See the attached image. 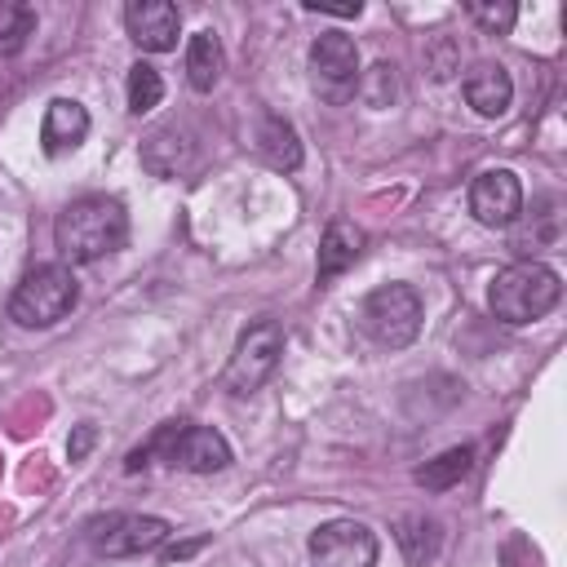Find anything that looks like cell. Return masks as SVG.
<instances>
[{"mask_svg": "<svg viewBox=\"0 0 567 567\" xmlns=\"http://www.w3.org/2000/svg\"><path fill=\"white\" fill-rule=\"evenodd\" d=\"M124 239H128V213L111 195H84V199L66 204L53 221V244H58L62 261H71V266L97 261V257L124 248Z\"/></svg>", "mask_w": 567, "mask_h": 567, "instance_id": "6da1fadb", "label": "cell"}, {"mask_svg": "<svg viewBox=\"0 0 567 567\" xmlns=\"http://www.w3.org/2000/svg\"><path fill=\"white\" fill-rule=\"evenodd\" d=\"M151 461H164L173 470H186V474H217L230 465V443L213 430V425H195V421H164L142 447L128 452L124 470L137 474L146 470Z\"/></svg>", "mask_w": 567, "mask_h": 567, "instance_id": "7a4b0ae2", "label": "cell"}, {"mask_svg": "<svg viewBox=\"0 0 567 567\" xmlns=\"http://www.w3.org/2000/svg\"><path fill=\"white\" fill-rule=\"evenodd\" d=\"M563 297V279L554 266L545 261H514L505 270H496L492 288H487V310L492 319L509 323V328H523L540 315H549Z\"/></svg>", "mask_w": 567, "mask_h": 567, "instance_id": "3957f363", "label": "cell"}, {"mask_svg": "<svg viewBox=\"0 0 567 567\" xmlns=\"http://www.w3.org/2000/svg\"><path fill=\"white\" fill-rule=\"evenodd\" d=\"M80 301V284L71 275V266L49 261L22 275V284L9 297V319L18 328H53L58 319H66Z\"/></svg>", "mask_w": 567, "mask_h": 567, "instance_id": "277c9868", "label": "cell"}, {"mask_svg": "<svg viewBox=\"0 0 567 567\" xmlns=\"http://www.w3.org/2000/svg\"><path fill=\"white\" fill-rule=\"evenodd\" d=\"M359 319H363V332H368L377 346L403 350V346L416 341L425 310H421L416 288H408V284H381V288H372V292L363 297Z\"/></svg>", "mask_w": 567, "mask_h": 567, "instance_id": "5b68a950", "label": "cell"}, {"mask_svg": "<svg viewBox=\"0 0 567 567\" xmlns=\"http://www.w3.org/2000/svg\"><path fill=\"white\" fill-rule=\"evenodd\" d=\"M279 354H284V328L275 319H257L252 328L239 332L235 341V354L226 363V390L230 394H252L270 381V372L279 368Z\"/></svg>", "mask_w": 567, "mask_h": 567, "instance_id": "8992f818", "label": "cell"}, {"mask_svg": "<svg viewBox=\"0 0 567 567\" xmlns=\"http://www.w3.org/2000/svg\"><path fill=\"white\" fill-rule=\"evenodd\" d=\"M310 84L323 102H350L359 89V44L341 31H323L310 44Z\"/></svg>", "mask_w": 567, "mask_h": 567, "instance_id": "52a82bcc", "label": "cell"}, {"mask_svg": "<svg viewBox=\"0 0 567 567\" xmlns=\"http://www.w3.org/2000/svg\"><path fill=\"white\" fill-rule=\"evenodd\" d=\"M173 536V527L155 514H106L89 523V540L97 554L106 558H133V554H151Z\"/></svg>", "mask_w": 567, "mask_h": 567, "instance_id": "ba28073f", "label": "cell"}, {"mask_svg": "<svg viewBox=\"0 0 567 567\" xmlns=\"http://www.w3.org/2000/svg\"><path fill=\"white\" fill-rule=\"evenodd\" d=\"M377 536L368 523L354 518H332L310 532V563L315 567H377Z\"/></svg>", "mask_w": 567, "mask_h": 567, "instance_id": "9c48e42d", "label": "cell"}, {"mask_svg": "<svg viewBox=\"0 0 567 567\" xmlns=\"http://www.w3.org/2000/svg\"><path fill=\"white\" fill-rule=\"evenodd\" d=\"M470 213L474 221H483L487 230H505L518 221L523 213V186L509 168H487L470 182Z\"/></svg>", "mask_w": 567, "mask_h": 567, "instance_id": "30bf717a", "label": "cell"}, {"mask_svg": "<svg viewBox=\"0 0 567 567\" xmlns=\"http://www.w3.org/2000/svg\"><path fill=\"white\" fill-rule=\"evenodd\" d=\"M124 27H128V40L142 53H168V49H177L182 13L168 0H128L124 4Z\"/></svg>", "mask_w": 567, "mask_h": 567, "instance_id": "8fae6325", "label": "cell"}, {"mask_svg": "<svg viewBox=\"0 0 567 567\" xmlns=\"http://www.w3.org/2000/svg\"><path fill=\"white\" fill-rule=\"evenodd\" d=\"M89 137V111L75 97H53L40 124V146L44 155H66Z\"/></svg>", "mask_w": 567, "mask_h": 567, "instance_id": "7c38bea8", "label": "cell"}, {"mask_svg": "<svg viewBox=\"0 0 567 567\" xmlns=\"http://www.w3.org/2000/svg\"><path fill=\"white\" fill-rule=\"evenodd\" d=\"M465 102H470L478 115H487V120L505 115L509 102H514V80H509V71H505L501 62H478V66H470V75H465Z\"/></svg>", "mask_w": 567, "mask_h": 567, "instance_id": "4fadbf2b", "label": "cell"}, {"mask_svg": "<svg viewBox=\"0 0 567 567\" xmlns=\"http://www.w3.org/2000/svg\"><path fill=\"white\" fill-rule=\"evenodd\" d=\"M142 164L155 173V177H182L190 164H195V142L186 128H155L142 146Z\"/></svg>", "mask_w": 567, "mask_h": 567, "instance_id": "5bb4252c", "label": "cell"}, {"mask_svg": "<svg viewBox=\"0 0 567 567\" xmlns=\"http://www.w3.org/2000/svg\"><path fill=\"white\" fill-rule=\"evenodd\" d=\"M252 146H257V155H261L270 168H279V173H292V168L301 164V137H297V128H292L284 115H275V111L261 115Z\"/></svg>", "mask_w": 567, "mask_h": 567, "instance_id": "9a60e30c", "label": "cell"}, {"mask_svg": "<svg viewBox=\"0 0 567 567\" xmlns=\"http://www.w3.org/2000/svg\"><path fill=\"white\" fill-rule=\"evenodd\" d=\"M359 252H363V230L350 221H332L319 239V279L328 284V279L346 275L359 261Z\"/></svg>", "mask_w": 567, "mask_h": 567, "instance_id": "2e32d148", "label": "cell"}, {"mask_svg": "<svg viewBox=\"0 0 567 567\" xmlns=\"http://www.w3.org/2000/svg\"><path fill=\"white\" fill-rule=\"evenodd\" d=\"M186 80L195 93H213V84L221 80V40L217 31H195L186 44Z\"/></svg>", "mask_w": 567, "mask_h": 567, "instance_id": "e0dca14e", "label": "cell"}, {"mask_svg": "<svg viewBox=\"0 0 567 567\" xmlns=\"http://www.w3.org/2000/svg\"><path fill=\"white\" fill-rule=\"evenodd\" d=\"M394 540H399V549H403V558L412 567H425L439 554V523L425 518V514H408V518H399Z\"/></svg>", "mask_w": 567, "mask_h": 567, "instance_id": "ac0fdd59", "label": "cell"}, {"mask_svg": "<svg viewBox=\"0 0 567 567\" xmlns=\"http://www.w3.org/2000/svg\"><path fill=\"white\" fill-rule=\"evenodd\" d=\"M470 465H474V447H447V452H439L434 461H425L416 470V483L425 492H447L470 474Z\"/></svg>", "mask_w": 567, "mask_h": 567, "instance_id": "d6986e66", "label": "cell"}, {"mask_svg": "<svg viewBox=\"0 0 567 567\" xmlns=\"http://www.w3.org/2000/svg\"><path fill=\"white\" fill-rule=\"evenodd\" d=\"M31 35H35V9L22 0H0V58L22 53Z\"/></svg>", "mask_w": 567, "mask_h": 567, "instance_id": "ffe728a7", "label": "cell"}, {"mask_svg": "<svg viewBox=\"0 0 567 567\" xmlns=\"http://www.w3.org/2000/svg\"><path fill=\"white\" fill-rule=\"evenodd\" d=\"M159 97H164L159 71H155L151 62H133V66H128V111H133V115H146V111L159 106Z\"/></svg>", "mask_w": 567, "mask_h": 567, "instance_id": "44dd1931", "label": "cell"}, {"mask_svg": "<svg viewBox=\"0 0 567 567\" xmlns=\"http://www.w3.org/2000/svg\"><path fill=\"white\" fill-rule=\"evenodd\" d=\"M465 13H470L487 35H505V31L518 22V9H514V4H465Z\"/></svg>", "mask_w": 567, "mask_h": 567, "instance_id": "7402d4cb", "label": "cell"}, {"mask_svg": "<svg viewBox=\"0 0 567 567\" xmlns=\"http://www.w3.org/2000/svg\"><path fill=\"white\" fill-rule=\"evenodd\" d=\"M306 9H310V13H328V18H359V13H363V4H359V0H350V4H328V0H306Z\"/></svg>", "mask_w": 567, "mask_h": 567, "instance_id": "603a6c76", "label": "cell"}, {"mask_svg": "<svg viewBox=\"0 0 567 567\" xmlns=\"http://www.w3.org/2000/svg\"><path fill=\"white\" fill-rule=\"evenodd\" d=\"M93 439H97V430H93V425H75V434H71V443H66L71 461H84V452L93 447Z\"/></svg>", "mask_w": 567, "mask_h": 567, "instance_id": "cb8c5ba5", "label": "cell"}, {"mask_svg": "<svg viewBox=\"0 0 567 567\" xmlns=\"http://www.w3.org/2000/svg\"><path fill=\"white\" fill-rule=\"evenodd\" d=\"M199 545H204V540H199V536H195V540H186V545H177V549H168V554H164V558H186V554H195V549H199Z\"/></svg>", "mask_w": 567, "mask_h": 567, "instance_id": "d4e9b609", "label": "cell"}]
</instances>
